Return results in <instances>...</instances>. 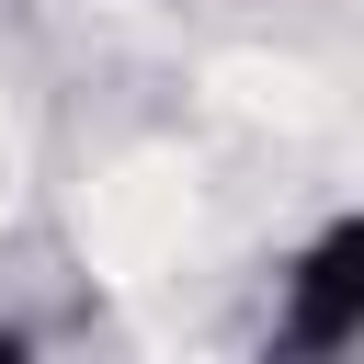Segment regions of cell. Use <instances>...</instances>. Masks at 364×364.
I'll return each instance as SVG.
<instances>
[{
	"mask_svg": "<svg viewBox=\"0 0 364 364\" xmlns=\"http://www.w3.org/2000/svg\"><path fill=\"white\" fill-rule=\"evenodd\" d=\"M364 341V216H330L307 250H284L273 273V353L330 364Z\"/></svg>",
	"mask_w": 364,
	"mask_h": 364,
	"instance_id": "cell-1",
	"label": "cell"
}]
</instances>
